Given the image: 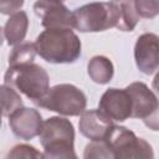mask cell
<instances>
[{
    "label": "cell",
    "mask_w": 159,
    "mask_h": 159,
    "mask_svg": "<svg viewBox=\"0 0 159 159\" xmlns=\"http://www.w3.org/2000/svg\"><path fill=\"white\" fill-rule=\"evenodd\" d=\"M62 1H63V0H62Z\"/></svg>",
    "instance_id": "cell-24"
},
{
    "label": "cell",
    "mask_w": 159,
    "mask_h": 159,
    "mask_svg": "<svg viewBox=\"0 0 159 159\" xmlns=\"http://www.w3.org/2000/svg\"><path fill=\"white\" fill-rule=\"evenodd\" d=\"M80 116L78 129L81 134L89 140H103L109 128L114 124L113 120L99 109H84Z\"/></svg>",
    "instance_id": "cell-12"
},
{
    "label": "cell",
    "mask_w": 159,
    "mask_h": 159,
    "mask_svg": "<svg viewBox=\"0 0 159 159\" xmlns=\"http://www.w3.org/2000/svg\"><path fill=\"white\" fill-rule=\"evenodd\" d=\"M36 52L48 63H73L82 53L80 37L71 29H46L35 41Z\"/></svg>",
    "instance_id": "cell-1"
},
{
    "label": "cell",
    "mask_w": 159,
    "mask_h": 159,
    "mask_svg": "<svg viewBox=\"0 0 159 159\" xmlns=\"http://www.w3.org/2000/svg\"><path fill=\"white\" fill-rule=\"evenodd\" d=\"M132 99V116L138 118L152 130H158L159 103L155 93L144 82H133L125 87Z\"/></svg>",
    "instance_id": "cell-7"
},
{
    "label": "cell",
    "mask_w": 159,
    "mask_h": 159,
    "mask_svg": "<svg viewBox=\"0 0 159 159\" xmlns=\"http://www.w3.org/2000/svg\"><path fill=\"white\" fill-rule=\"evenodd\" d=\"M83 158L84 159H92V158H94V159H99V158L113 159L112 154L109 152V148L107 147L104 140H91V143L87 144L84 148Z\"/></svg>",
    "instance_id": "cell-18"
},
{
    "label": "cell",
    "mask_w": 159,
    "mask_h": 159,
    "mask_svg": "<svg viewBox=\"0 0 159 159\" xmlns=\"http://www.w3.org/2000/svg\"><path fill=\"white\" fill-rule=\"evenodd\" d=\"M34 11L45 29H75L73 11L62 0H36Z\"/></svg>",
    "instance_id": "cell-8"
},
{
    "label": "cell",
    "mask_w": 159,
    "mask_h": 159,
    "mask_svg": "<svg viewBox=\"0 0 159 159\" xmlns=\"http://www.w3.org/2000/svg\"><path fill=\"white\" fill-rule=\"evenodd\" d=\"M43 148V158L50 159H76L75 128L65 117H50L43 120L37 135Z\"/></svg>",
    "instance_id": "cell-2"
},
{
    "label": "cell",
    "mask_w": 159,
    "mask_h": 159,
    "mask_svg": "<svg viewBox=\"0 0 159 159\" xmlns=\"http://www.w3.org/2000/svg\"><path fill=\"white\" fill-rule=\"evenodd\" d=\"M159 37L153 32L142 34L134 45V60L144 75H153L159 68Z\"/></svg>",
    "instance_id": "cell-10"
},
{
    "label": "cell",
    "mask_w": 159,
    "mask_h": 159,
    "mask_svg": "<svg viewBox=\"0 0 159 159\" xmlns=\"http://www.w3.org/2000/svg\"><path fill=\"white\" fill-rule=\"evenodd\" d=\"M75 29L80 32H101L114 27L111 2L96 1L84 4L73 11Z\"/></svg>",
    "instance_id": "cell-6"
},
{
    "label": "cell",
    "mask_w": 159,
    "mask_h": 159,
    "mask_svg": "<svg viewBox=\"0 0 159 159\" xmlns=\"http://www.w3.org/2000/svg\"><path fill=\"white\" fill-rule=\"evenodd\" d=\"M25 0H0V14L11 15L24 6Z\"/></svg>",
    "instance_id": "cell-21"
},
{
    "label": "cell",
    "mask_w": 159,
    "mask_h": 159,
    "mask_svg": "<svg viewBox=\"0 0 159 159\" xmlns=\"http://www.w3.org/2000/svg\"><path fill=\"white\" fill-rule=\"evenodd\" d=\"M2 40H4V32H2V27L0 26V46L2 45Z\"/></svg>",
    "instance_id": "cell-22"
},
{
    "label": "cell",
    "mask_w": 159,
    "mask_h": 159,
    "mask_svg": "<svg viewBox=\"0 0 159 159\" xmlns=\"http://www.w3.org/2000/svg\"><path fill=\"white\" fill-rule=\"evenodd\" d=\"M103 140L109 148L113 159L154 158L152 145L143 138L137 137L134 132L123 125L113 124Z\"/></svg>",
    "instance_id": "cell-5"
},
{
    "label": "cell",
    "mask_w": 159,
    "mask_h": 159,
    "mask_svg": "<svg viewBox=\"0 0 159 159\" xmlns=\"http://www.w3.org/2000/svg\"><path fill=\"white\" fill-rule=\"evenodd\" d=\"M1 118H2V116L0 114V127H1Z\"/></svg>",
    "instance_id": "cell-23"
},
{
    "label": "cell",
    "mask_w": 159,
    "mask_h": 159,
    "mask_svg": "<svg viewBox=\"0 0 159 159\" xmlns=\"http://www.w3.org/2000/svg\"><path fill=\"white\" fill-rule=\"evenodd\" d=\"M139 17L154 19L159 14V0H134Z\"/></svg>",
    "instance_id": "cell-19"
},
{
    "label": "cell",
    "mask_w": 159,
    "mask_h": 159,
    "mask_svg": "<svg viewBox=\"0 0 159 159\" xmlns=\"http://www.w3.org/2000/svg\"><path fill=\"white\" fill-rule=\"evenodd\" d=\"M37 106L61 116L76 117L86 109L87 97L75 84L60 83L50 87Z\"/></svg>",
    "instance_id": "cell-4"
},
{
    "label": "cell",
    "mask_w": 159,
    "mask_h": 159,
    "mask_svg": "<svg viewBox=\"0 0 159 159\" xmlns=\"http://www.w3.org/2000/svg\"><path fill=\"white\" fill-rule=\"evenodd\" d=\"M87 73L94 83L107 84L113 78L114 66L112 61L106 56H93L87 63Z\"/></svg>",
    "instance_id": "cell-15"
},
{
    "label": "cell",
    "mask_w": 159,
    "mask_h": 159,
    "mask_svg": "<svg viewBox=\"0 0 159 159\" xmlns=\"http://www.w3.org/2000/svg\"><path fill=\"white\" fill-rule=\"evenodd\" d=\"M4 83L37 106L50 88V77L43 67L31 62L9 66L4 75Z\"/></svg>",
    "instance_id": "cell-3"
},
{
    "label": "cell",
    "mask_w": 159,
    "mask_h": 159,
    "mask_svg": "<svg viewBox=\"0 0 159 159\" xmlns=\"http://www.w3.org/2000/svg\"><path fill=\"white\" fill-rule=\"evenodd\" d=\"M42 123V116L35 108L22 106L9 116V125L12 133L24 140H31L37 137Z\"/></svg>",
    "instance_id": "cell-11"
},
{
    "label": "cell",
    "mask_w": 159,
    "mask_h": 159,
    "mask_svg": "<svg viewBox=\"0 0 159 159\" xmlns=\"http://www.w3.org/2000/svg\"><path fill=\"white\" fill-rule=\"evenodd\" d=\"M20 107H22V98L20 93L5 83L0 84V114L9 117Z\"/></svg>",
    "instance_id": "cell-16"
},
{
    "label": "cell",
    "mask_w": 159,
    "mask_h": 159,
    "mask_svg": "<svg viewBox=\"0 0 159 159\" xmlns=\"http://www.w3.org/2000/svg\"><path fill=\"white\" fill-rule=\"evenodd\" d=\"M109 2L113 10L114 27L124 32L133 31L140 20L134 0H111Z\"/></svg>",
    "instance_id": "cell-13"
},
{
    "label": "cell",
    "mask_w": 159,
    "mask_h": 159,
    "mask_svg": "<svg viewBox=\"0 0 159 159\" xmlns=\"http://www.w3.org/2000/svg\"><path fill=\"white\" fill-rule=\"evenodd\" d=\"M37 52L35 42H21L19 45H15L9 55L7 63L9 66H16V65H25L31 63L35 61Z\"/></svg>",
    "instance_id": "cell-17"
},
{
    "label": "cell",
    "mask_w": 159,
    "mask_h": 159,
    "mask_svg": "<svg viewBox=\"0 0 159 159\" xmlns=\"http://www.w3.org/2000/svg\"><path fill=\"white\" fill-rule=\"evenodd\" d=\"M98 109L113 122H124L132 116V99L125 88H108L101 97Z\"/></svg>",
    "instance_id": "cell-9"
},
{
    "label": "cell",
    "mask_w": 159,
    "mask_h": 159,
    "mask_svg": "<svg viewBox=\"0 0 159 159\" xmlns=\"http://www.w3.org/2000/svg\"><path fill=\"white\" fill-rule=\"evenodd\" d=\"M27 29H29L27 14L22 10H19L9 15V19L6 20L5 26L2 29L4 39L6 40L9 46L19 45L25 40Z\"/></svg>",
    "instance_id": "cell-14"
},
{
    "label": "cell",
    "mask_w": 159,
    "mask_h": 159,
    "mask_svg": "<svg viewBox=\"0 0 159 159\" xmlns=\"http://www.w3.org/2000/svg\"><path fill=\"white\" fill-rule=\"evenodd\" d=\"M7 158H43V153L29 144H17L11 148L6 155Z\"/></svg>",
    "instance_id": "cell-20"
}]
</instances>
